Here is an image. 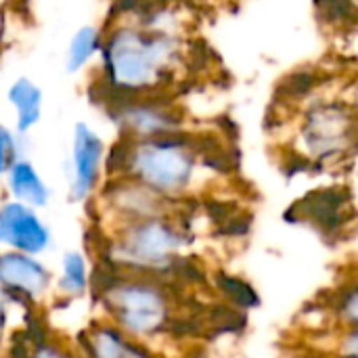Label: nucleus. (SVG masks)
Here are the masks:
<instances>
[{
  "label": "nucleus",
  "instance_id": "9b49d317",
  "mask_svg": "<svg viewBox=\"0 0 358 358\" xmlns=\"http://www.w3.org/2000/svg\"><path fill=\"white\" fill-rule=\"evenodd\" d=\"M38 358H63V357H59V355H52V352H48V355H44V357H38Z\"/></svg>",
  "mask_w": 358,
  "mask_h": 358
},
{
  "label": "nucleus",
  "instance_id": "9d476101",
  "mask_svg": "<svg viewBox=\"0 0 358 358\" xmlns=\"http://www.w3.org/2000/svg\"><path fill=\"white\" fill-rule=\"evenodd\" d=\"M13 155H15V149H13V141L8 136V132H4L0 128V172L6 170L10 164H13Z\"/></svg>",
  "mask_w": 358,
  "mask_h": 358
},
{
  "label": "nucleus",
  "instance_id": "7ed1b4c3",
  "mask_svg": "<svg viewBox=\"0 0 358 358\" xmlns=\"http://www.w3.org/2000/svg\"><path fill=\"white\" fill-rule=\"evenodd\" d=\"M0 279L8 285L10 292H19L25 296L42 292L46 283L42 266L17 254L0 256Z\"/></svg>",
  "mask_w": 358,
  "mask_h": 358
},
{
  "label": "nucleus",
  "instance_id": "1a4fd4ad",
  "mask_svg": "<svg viewBox=\"0 0 358 358\" xmlns=\"http://www.w3.org/2000/svg\"><path fill=\"white\" fill-rule=\"evenodd\" d=\"M86 285V273H84V262L80 256L69 254L65 258V279L61 281V287L67 292H82Z\"/></svg>",
  "mask_w": 358,
  "mask_h": 358
},
{
  "label": "nucleus",
  "instance_id": "f257e3e1",
  "mask_svg": "<svg viewBox=\"0 0 358 358\" xmlns=\"http://www.w3.org/2000/svg\"><path fill=\"white\" fill-rule=\"evenodd\" d=\"M44 227L19 203H8L0 210V241H6L23 252H38L46 245Z\"/></svg>",
  "mask_w": 358,
  "mask_h": 358
},
{
  "label": "nucleus",
  "instance_id": "20e7f679",
  "mask_svg": "<svg viewBox=\"0 0 358 358\" xmlns=\"http://www.w3.org/2000/svg\"><path fill=\"white\" fill-rule=\"evenodd\" d=\"M101 141L86 128V126H78V134H76V197H82L94 182V174H96V166H99V157H101Z\"/></svg>",
  "mask_w": 358,
  "mask_h": 358
},
{
  "label": "nucleus",
  "instance_id": "0eeeda50",
  "mask_svg": "<svg viewBox=\"0 0 358 358\" xmlns=\"http://www.w3.org/2000/svg\"><path fill=\"white\" fill-rule=\"evenodd\" d=\"M218 283L222 287V292H227V296L235 302V304H243V306H254L258 304V296L254 294V289L239 281V279H233L229 275H218Z\"/></svg>",
  "mask_w": 358,
  "mask_h": 358
},
{
  "label": "nucleus",
  "instance_id": "39448f33",
  "mask_svg": "<svg viewBox=\"0 0 358 358\" xmlns=\"http://www.w3.org/2000/svg\"><path fill=\"white\" fill-rule=\"evenodd\" d=\"M10 101L19 109V130H27L38 122L40 115V90L34 88L27 80H19L10 88Z\"/></svg>",
  "mask_w": 358,
  "mask_h": 358
},
{
  "label": "nucleus",
  "instance_id": "6e6552de",
  "mask_svg": "<svg viewBox=\"0 0 358 358\" xmlns=\"http://www.w3.org/2000/svg\"><path fill=\"white\" fill-rule=\"evenodd\" d=\"M96 46V31L86 27L82 29L71 44V55H69V69H78L92 52V48Z\"/></svg>",
  "mask_w": 358,
  "mask_h": 358
},
{
  "label": "nucleus",
  "instance_id": "423d86ee",
  "mask_svg": "<svg viewBox=\"0 0 358 358\" xmlns=\"http://www.w3.org/2000/svg\"><path fill=\"white\" fill-rule=\"evenodd\" d=\"M13 191L19 199L36 206H42L46 201V191L29 164H17L13 168Z\"/></svg>",
  "mask_w": 358,
  "mask_h": 358
},
{
  "label": "nucleus",
  "instance_id": "f03ea898",
  "mask_svg": "<svg viewBox=\"0 0 358 358\" xmlns=\"http://www.w3.org/2000/svg\"><path fill=\"white\" fill-rule=\"evenodd\" d=\"M122 319L130 329L149 331L164 321V300L147 287L128 289L126 302L122 304Z\"/></svg>",
  "mask_w": 358,
  "mask_h": 358
}]
</instances>
